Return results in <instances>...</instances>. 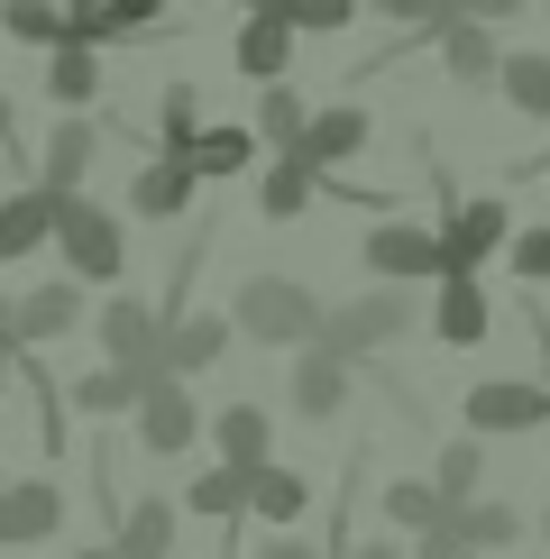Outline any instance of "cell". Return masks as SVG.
<instances>
[{"instance_id": "6da1fadb", "label": "cell", "mask_w": 550, "mask_h": 559, "mask_svg": "<svg viewBox=\"0 0 550 559\" xmlns=\"http://www.w3.org/2000/svg\"><path fill=\"white\" fill-rule=\"evenodd\" d=\"M229 331L258 340V348H303L321 331V294L294 285V275H248L239 302H229Z\"/></svg>"}, {"instance_id": "7a4b0ae2", "label": "cell", "mask_w": 550, "mask_h": 559, "mask_svg": "<svg viewBox=\"0 0 550 559\" xmlns=\"http://www.w3.org/2000/svg\"><path fill=\"white\" fill-rule=\"evenodd\" d=\"M129 423H138V450H156V459H183L202 440V423L212 413L193 404V377H175V367H147L138 377V404H129Z\"/></svg>"}, {"instance_id": "3957f363", "label": "cell", "mask_w": 550, "mask_h": 559, "mask_svg": "<svg viewBox=\"0 0 550 559\" xmlns=\"http://www.w3.org/2000/svg\"><path fill=\"white\" fill-rule=\"evenodd\" d=\"M56 258L64 275H83V285H120V266H129V229L120 212H101V202H64V221H56Z\"/></svg>"}, {"instance_id": "277c9868", "label": "cell", "mask_w": 550, "mask_h": 559, "mask_svg": "<svg viewBox=\"0 0 550 559\" xmlns=\"http://www.w3.org/2000/svg\"><path fill=\"white\" fill-rule=\"evenodd\" d=\"M412 331V294L404 285H376V294H358V302H339V312H321V348H339V358H367V348H385V340H404Z\"/></svg>"}, {"instance_id": "5b68a950", "label": "cell", "mask_w": 550, "mask_h": 559, "mask_svg": "<svg viewBox=\"0 0 550 559\" xmlns=\"http://www.w3.org/2000/svg\"><path fill=\"white\" fill-rule=\"evenodd\" d=\"M468 431L477 440H514V431H541L550 423V385H533V377H487V385H468Z\"/></svg>"}, {"instance_id": "8992f818", "label": "cell", "mask_w": 550, "mask_h": 559, "mask_svg": "<svg viewBox=\"0 0 550 559\" xmlns=\"http://www.w3.org/2000/svg\"><path fill=\"white\" fill-rule=\"evenodd\" d=\"M504 239H514L504 193H458V202H450V229H441V258H450V266H477V275H487V258H504ZM450 266H441V275H450Z\"/></svg>"}, {"instance_id": "52a82bcc", "label": "cell", "mask_w": 550, "mask_h": 559, "mask_svg": "<svg viewBox=\"0 0 550 559\" xmlns=\"http://www.w3.org/2000/svg\"><path fill=\"white\" fill-rule=\"evenodd\" d=\"M358 266H376L385 275V285H422V275H431V285H441V229H422V221H376V229H367V248H358Z\"/></svg>"}, {"instance_id": "ba28073f", "label": "cell", "mask_w": 550, "mask_h": 559, "mask_svg": "<svg viewBox=\"0 0 550 559\" xmlns=\"http://www.w3.org/2000/svg\"><path fill=\"white\" fill-rule=\"evenodd\" d=\"M487 321H495L487 275H477V266H450L441 294H431V340H441V348H477V340H487Z\"/></svg>"}, {"instance_id": "9c48e42d", "label": "cell", "mask_w": 550, "mask_h": 559, "mask_svg": "<svg viewBox=\"0 0 550 559\" xmlns=\"http://www.w3.org/2000/svg\"><path fill=\"white\" fill-rule=\"evenodd\" d=\"M64 331H83V275H56V285L19 294L10 302V340H0V348H46Z\"/></svg>"}, {"instance_id": "30bf717a", "label": "cell", "mask_w": 550, "mask_h": 559, "mask_svg": "<svg viewBox=\"0 0 550 559\" xmlns=\"http://www.w3.org/2000/svg\"><path fill=\"white\" fill-rule=\"evenodd\" d=\"M92 340H101L110 367H156V340H166V312H147L138 294H110L92 312Z\"/></svg>"}, {"instance_id": "8fae6325", "label": "cell", "mask_w": 550, "mask_h": 559, "mask_svg": "<svg viewBox=\"0 0 550 559\" xmlns=\"http://www.w3.org/2000/svg\"><path fill=\"white\" fill-rule=\"evenodd\" d=\"M64 202H74V193H56V183H28V193H10V202H0V266H19V258H37V248L56 239V221H64Z\"/></svg>"}, {"instance_id": "7c38bea8", "label": "cell", "mask_w": 550, "mask_h": 559, "mask_svg": "<svg viewBox=\"0 0 550 559\" xmlns=\"http://www.w3.org/2000/svg\"><path fill=\"white\" fill-rule=\"evenodd\" d=\"M294 413H303V423H339V413H349V358H339V348L303 340V358H294Z\"/></svg>"}, {"instance_id": "4fadbf2b", "label": "cell", "mask_w": 550, "mask_h": 559, "mask_svg": "<svg viewBox=\"0 0 550 559\" xmlns=\"http://www.w3.org/2000/svg\"><path fill=\"white\" fill-rule=\"evenodd\" d=\"M64 523V496L46 477H0V550H28Z\"/></svg>"}, {"instance_id": "5bb4252c", "label": "cell", "mask_w": 550, "mask_h": 559, "mask_svg": "<svg viewBox=\"0 0 550 559\" xmlns=\"http://www.w3.org/2000/svg\"><path fill=\"white\" fill-rule=\"evenodd\" d=\"M294 46H303V37H294V19L275 10V0H258V10H248V28H239V46H229V64H239L248 83H275V74L294 64Z\"/></svg>"}, {"instance_id": "9a60e30c", "label": "cell", "mask_w": 550, "mask_h": 559, "mask_svg": "<svg viewBox=\"0 0 550 559\" xmlns=\"http://www.w3.org/2000/svg\"><path fill=\"white\" fill-rule=\"evenodd\" d=\"M229 321L220 312H175L166 321V340H156V367H175V377H202V367H220L229 358Z\"/></svg>"}, {"instance_id": "2e32d148", "label": "cell", "mask_w": 550, "mask_h": 559, "mask_svg": "<svg viewBox=\"0 0 550 559\" xmlns=\"http://www.w3.org/2000/svg\"><path fill=\"white\" fill-rule=\"evenodd\" d=\"M431 46H441V64H450L468 92H487L495 64H504V56H495V28H487V19H468V10H450L441 28H431Z\"/></svg>"}, {"instance_id": "e0dca14e", "label": "cell", "mask_w": 550, "mask_h": 559, "mask_svg": "<svg viewBox=\"0 0 550 559\" xmlns=\"http://www.w3.org/2000/svg\"><path fill=\"white\" fill-rule=\"evenodd\" d=\"M193 193H202V175L183 166V156H156V166L129 175V212L138 221H183V212H193Z\"/></svg>"}, {"instance_id": "ac0fdd59", "label": "cell", "mask_w": 550, "mask_h": 559, "mask_svg": "<svg viewBox=\"0 0 550 559\" xmlns=\"http://www.w3.org/2000/svg\"><path fill=\"white\" fill-rule=\"evenodd\" d=\"M367 138H376V120H367L358 102H331V110H312V120H303L294 147H303L312 166H349V156H367Z\"/></svg>"}, {"instance_id": "d6986e66", "label": "cell", "mask_w": 550, "mask_h": 559, "mask_svg": "<svg viewBox=\"0 0 550 559\" xmlns=\"http://www.w3.org/2000/svg\"><path fill=\"white\" fill-rule=\"evenodd\" d=\"M46 102L56 110H92L101 102V46H83V37L46 46Z\"/></svg>"}, {"instance_id": "ffe728a7", "label": "cell", "mask_w": 550, "mask_h": 559, "mask_svg": "<svg viewBox=\"0 0 550 559\" xmlns=\"http://www.w3.org/2000/svg\"><path fill=\"white\" fill-rule=\"evenodd\" d=\"M175 523H183V504H166V496H129L120 514H110V542H120L129 559H166V550H175Z\"/></svg>"}, {"instance_id": "44dd1931", "label": "cell", "mask_w": 550, "mask_h": 559, "mask_svg": "<svg viewBox=\"0 0 550 559\" xmlns=\"http://www.w3.org/2000/svg\"><path fill=\"white\" fill-rule=\"evenodd\" d=\"M303 504H312V477L303 468H285V459H258V468H248V514L258 523H303Z\"/></svg>"}, {"instance_id": "7402d4cb", "label": "cell", "mask_w": 550, "mask_h": 559, "mask_svg": "<svg viewBox=\"0 0 550 559\" xmlns=\"http://www.w3.org/2000/svg\"><path fill=\"white\" fill-rule=\"evenodd\" d=\"M183 166H193L202 183H229V175H248V166H258V129H212V120H202L193 129V147H183Z\"/></svg>"}, {"instance_id": "603a6c76", "label": "cell", "mask_w": 550, "mask_h": 559, "mask_svg": "<svg viewBox=\"0 0 550 559\" xmlns=\"http://www.w3.org/2000/svg\"><path fill=\"white\" fill-rule=\"evenodd\" d=\"M248 202H258L266 221H303L312 212V156L303 147H275V166L258 175V193H248Z\"/></svg>"}, {"instance_id": "cb8c5ba5", "label": "cell", "mask_w": 550, "mask_h": 559, "mask_svg": "<svg viewBox=\"0 0 550 559\" xmlns=\"http://www.w3.org/2000/svg\"><path fill=\"white\" fill-rule=\"evenodd\" d=\"M92 156H101V129H92V120H56V129H46V166H37V183H56V193H83Z\"/></svg>"}, {"instance_id": "d4e9b609", "label": "cell", "mask_w": 550, "mask_h": 559, "mask_svg": "<svg viewBox=\"0 0 550 559\" xmlns=\"http://www.w3.org/2000/svg\"><path fill=\"white\" fill-rule=\"evenodd\" d=\"M212 450L229 459V468H258V459H275L266 404H220V413H212Z\"/></svg>"}, {"instance_id": "484cf974", "label": "cell", "mask_w": 550, "mask_h": 559, "mask_svg": "<svg viewBox=\"0 0 550 559\" xmlns=\"http://www.w3.org/2000/svg\"><path fill=\"white\" fill-rule=\"evenodd\" d=\"M450 514H458V532H468V559H487V550H514V542H523V514H514L504 496H458Z\"/></svg>"}, {"instance_id": "4316f807", "label": "cell", "mask_w": 550, "mask_h": 559, "mask_svg": "<svg viewBox=\"0 0 550 559\" xmlns=\"http://www.w3.org/2000/svg\"><path fill=\"white\" fill-rule=\"evenodd\" d=\"M495 92L523 110V120H550V46H523V56L495 64Z\"/></svg>"}, {"instance_id": "83f0119b", "label": "cell", "mask_w": 550, "mask_h": 559, "mask_svg": "<svg viewBox=\"0 0 550 559\" xmlns=\"http://www.w3.org/2000/svg\"><path fill=\"white\" fill-rule=\"evenodd\" d=\"M138 377H147V367H92V377H74V394H64V404L74 413H101V423H120V413L138 404Z\"/></svg>"}, {"instance_id": "f1b7e54d", "label": "cell", "mask_w": 550, "mask_h": 559, "mask_svg": "<svg viewBox=\"0 0 550 559\" xmlns=\"http://www.w3.org/2000/svg\"><path fill=\"white\" fill-rule=\"evenodd\" d=\"M183 504H193L202 523H229V514H248V468H229V459H212L193 486H183Z\"/></svg>"}, {"instance_id": "f546056e", "label": "cell", "mask_w": 550, "mask_h": 559, "mask_svg": "<svg viewBox=\"0 0 550 559\" xmlns=\"http://www.w3.org/2000/svg\"><path fill=\"white\" fill-rule=\"evenodd\" d=\"M303 120H312V102H303L285 74L258 83V138H266V147H294V138H303Z\"/></svg>"}, {"instance_id": "4dcf8cb0", "label": "cell", "mask_w": 550, "mask_h": 559, "mask_svg": "<svg viewBox=\"0 0 550 559\" xmlns=\"http://www.w3.org/2000/svg\"><path fill=\"white\" fill-rule=\"evenodd\" d=\"M431 486H441V496L458 504V496H477V486H487V440H450V450H441V468H431Z\"/></svg>"}, {"instance_id": "1f68e13d", "label": "cell", "mask_w": 550, "mask_h": 559, "mask_svg": "<svg viewBox=\"0 0 550 559\" xmlns=\"http://www.w3.org/2000/svg\"><path fill=\"white\" fill-rule=\"evenodd\" d=\"M193 129H202V92L193 83H166V92H156V138H166V156L193 147Z\"/></svg>"}, {"instance_id": "d6a6232c", "label": "cell", "mask_w": 550, "mask_h": 559, "mask_svg": "<svg viewBox=\"0 0 550 559\" xmlns=\"http://www.w3.org/2000/svg\"><path fill=\"white\" fill-rule=\"evenodd\" d=\"M441 514H450V496H441V486H422V477L385 486V523H395V532H422V523H441Z\"/></svg>"}, {"instance_id": "836d02e7", "label": "cell", "mask_w": 550, "mask_h": 559, "mask_svg": "<svg viewBox=\"0 0 550 559\" xmlns=\"http://www.w3.org/2000/svg\"><path fill=\"white\" fill-rule=\"evenodd\" d=\"M0 28H10L19 46H37V56H46V46L64 37V10H56V0H0Z\"/></svg>"}, {"instance_id": "e575fe53", "label": "cell", "mask_w": 550, "mask_h": 559, "mask_svg": "<svg viewBox=\"0 0 550 559\" xmlns=\"http://www.w3.org/2000/svg\"><path fill=\"white\" fill-rule=\"evenodd\" d=\"M275 10L294 19V37H339L358 19V0H275Z\"/></svg>"}, {"instance_id": "d590c367", "label": "cell", "mask_w": 550, "mask_h": 559, "mask_svg": "<svg viewBox=\"0 0 550 559\" xmlns=\"http://www.w3.org/2000/svg\"><path fill=\"white\" fill-rule=\"evenodd\" d=\"M504 266H514L523 285H550V221L541 229H514V239H504Z\"/></svg>"}, {"instance_id": "8d00e7d4", "label": "cell", "mask_w": 550, "mask_h": 559, "mask_svg": "<svg viewBox=\"0 0 550 559\" xmlns=\"http://www.w3.org/2000/svg\"><path fill=\"white\" fill-rule=\"evenodd\" d=\"M367 10H376V19H395L404 37H431V28H441V19L458 10V0H367Z\"/></svg>"}, {"instance_id": "74e56055", "label": "cell", "mask_w": 550, "mask_h": 559, "mask_svg": "<svg viewBox=\"0 0 550 559\" xmlns=\"http://www.w3.org/2000/svg\"><path fill=\"white\" fill-rule=\"evenodd\" d=\"M412 559H468V532H458V514H441V523L412 532Z\"/></svg>"}, {"instance_id": "f35d334b", "label": "cell", "mask_w": 550, "mask_h": 559, "mask_svg": "<svg viewBox=\"0 0 550 559\" xmlns=\"http://www.w3.org/2000/svg\"><path fill=\"white\" fill-rule=\"evenodd\" d=\"M458 10H468V19H487V28H514V19L533 10V0H458Z\"/></svg>"}, {"instance_id": "ab89813d", "label": "cell", "mask_w": 550, "mask_h": 559, "mask_svg": "<svg viewBox=\"0 0 550 559\" xmlns=\"http://www.w3.org/2000/svg\"><path fill=\"white\" fill-rule=\"evenodd\" d=\"M239 559H331V550H312V542H294V532H275V542H258V550H239Z\"/></svg>"}, {"instance_id": "60d3db41", "label": "cell", "mask_w": 550, "mask_h": 559, "mask_svg": "<svg viewBox=\"0 0 550 559\" xmlns=\"http://www.w3.org/2000/svg\"><path fill=\"white\" fill-rule=\"evenodd\" d=\"M331 559H404V550H395V542H339Z\"/></svg>"}, {"instance_id": "b9f144b4", "label": "cell", "mask_w": 550, "mask_h": 559, "mask_svg": "<svg viewBox=\"0 0 550 559\" xmlns=\"http://www.w3.org/2000/svg\"><path fill=\"white\" fill-rule=\"evenodd\" d=\"M83 559H129V550H120V542H92V550H83Z\"/></svg>"}, {"instance_id": "7bdbcfd3", "label": "cell", "mask_w": 550, "mask_h": 559, "mask_svg": "<svg viewBox=\"0 0 550 559\" xmlns=\"http://www.w3.org/2000/svg\"><path fill=\"white\" fill-rule=\"evenodd\" d=\"M92 10H101V0H74V10H64V19H92Z\"/></svg>"}, {"instance_id": "ee69618b", "label": "cell", "mask_w": 550, "mask_h": 559, "mask_svg": "<svg viewBox=\"0 0 550 559\" xmlns=\"http://www.w3.org/2000/svg\"><path fill=\"white\" fill-rule=\"evenodd\" d=\"M0 394H10V348H0Z\"/></svg>"}, {"instance_id": "f6af8a7d", "label": "cell", "mask_w": 550, "mask_h": 559, "mask_svg": "<svg viewBox=\"0 0 550 559\" xmlns=\"http://www.w3.org/2000/svg\"><path fill=\"white\" fill-rule=\"evenodd\" d=\"M0 340H10V294H0Z\"/></svg>"}, {"instance_id": "bcb514c9", "label": "cell", "mask_w": 550, "mask_h": 559, "mask_svg": "<svg viewBox=\"0 0 550 559\" xmlns=\"http://www.w3.org/2000/svg\"><path fill=\"white\" fill-rule=\"evenodd\" d=\"M541 542H550V514H541Z\"/></svg>"}, {"instance_id": "7dc6e473", "label": "cell", "mask_w": 550, "mask_h": 559, "mask_svg": "<svg viewBox=\"0 0 550 559\" xmlns=\"http://www.w3.org/2000/svg\"><path fill=\"white\" fill-rule=\"evenodd\" d=\"M239 10H258V0H239Z\"/></svg>"}, {"instance_id": "c3c4849f", "label": "cell", "mask_w": 550, "mask_h": 559, "mask_svg": "<svg viewBox=\"0 0 550 559\" xmlns=\"http://www.w3.org/2000/svg\"><path fill=\"white\" fill-rule=\"evenodd\" d=\"M166 559H183V550H166Z\"/></svg>"}, {"instance_id": "681fc988", "label": "cell", "mask_w": 550, "mask_h": 559, "mask_svg": "<svg viewBox=\"0 0 550 559\" xmlns=\"http://www.w3.org/2000/svg\"><path fill=\"white\" fill-rule=\"evenodd\" d=\"M541 10H550V0H541Z\"/></svg>"}]
</instances>
